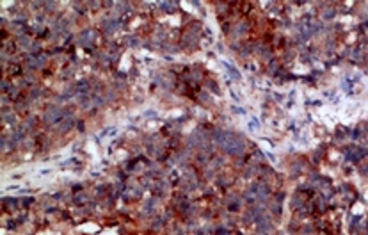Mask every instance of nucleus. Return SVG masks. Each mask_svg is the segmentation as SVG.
<instances>
[{
  "label": "nucleus",
  "mask_w": 368,
  "mask_h": 235,
  "mask_svg": "<svg viewBox=\"0 0 368 235\" xmlns=\"http://www.w3.org/2000/svg\"><path fill=\"white\" fill-rule=\"evenodd\" d=\"M215 141L217 144L228 153V155H242L244 153V139L237 134H231V132H219V136H215Z\"/></svg>",
  "instance_id": "nucleus-1"
},
{
  "label": "nucleus",
  "mask_w": 368,
  "mask_h": 235,
  "mask_svg": "<svg viewBox=\"0 0 368 235\" xmlns=\"http://www.w3.org/2000/svg\"><path fill=\"white\" fill-rule=\"evenodd\" d=\"M66 118H68L66 116V112H64L60 107H50V109L45 112L43 119H45L48 125H60Z\"/></svg>",
  "instance_id": "nucleus-2"
},
{
  "label": "nucleus",
  "mask_w": 368,
  "mask_h": 235,
  "mask_svg": "<svg viewBox=\"0 0 368 235\" xmlns=\"http://www.w3.org/2000/svg\"><path fill=\"white\" fill-rule=\"evenodd\" d=\"M94 39H96V32H94V30H91V29H87V30H84V32L78 36V45L89 46V45H91Z\"/></svg>",
  "instance_id": "nucleus-3"
},
{
  "label": "nucleus",
  "mask_w": 368,
  "mask_h": 235,
  "mask_svg": "<svg viewBox=\"0 0 368 235\" xmlns=\"http://www.w3.org/2000/svg\"><path fill=\"white\" fill-rule=\"evenodd\" d=\"M73 125H75V119L68 116L64 121H62V123H60V125H59V130H60V132H68V130H70Z\"/></svg>",
  "instance_id": "nucleus-4"
},
{
  "label": "nucleus",
  "mask_w": 368,
  "mask_h": 235,
  "mask_svg": "<svg viewBox=\"0 0 368 235\" xmlns=\"http://www.w3.org/2000/svg\"><path fill=\"white\" fill-rule=\"evenodd\" d=\"M2 119H4V123H14V114H13V112H7V109H4Z\"/></svg>",
  "instance_id": "nucleus-5"
},
{
  "label": "nucleus",
  "mask_w": 368,
  "mask_h": 235,
  "mask_svg": "<svg viewBox=\"0 0 368 235\" xmlns=\"http://www.w3.org/2000/svg\"><path fill=\"white\" fill-rule=\"evenodd\" d=\"M18 45L21 46V48H25V50H27V48L30 46V39L27 38V36H20V38H18Z\"/></svg>",
  "instance_id": "nucleus-6"
},
{
  "label": "nucleus",
  "mask_w": 368,
  "mask_h": 235,
  "mask_svg": "<svg viewBox=\"0 0 368 235\" xmlns=\"http://www.w3.org/2000/svg\"><path fill=\"white\" fill-rule=\"evenodd\" d=\"M85 199H87V196L84 194V193H78V194L73 198V201H75L77 205H82V203H85Z\"/></svg>",
  "instance_id": "nucleus-7"
},
{
  "label": "nucleus",
  "mask_w": 368,
  "mask_h": 235,
  "mask_svg": "<svg viewBox=\"0 0 368 235\" xmlns=\"http://www.w3.org/2000/svg\"><path fill=\"white\" fill-rule=\"evenodd\" d=\"M117 27H119V21H117V20H110L109 23H105V29H107V30H116Z\"/></svg>",
  "instance_id": "nucleus-8"
},
{
  "label": "nucleus",
  "mask_w": 368,
  "mask_h": 235,
  "mask_svg": "<svg viewBox=\"0 0 368 235\" xmlns=\"http://www.w3.org/2000/svg\"><path fill=\"white\" fill-rule=\"evenodd\" d=\"M160 5H162V9H164V11H175V5H176V4H175V2H162Z\"/></svg>",
  "instance_id": "nucleus-9"
},
{
  "label": "nucleus",
  "mask_w": 368,
  "mask_h": 235,
  "mask_svg": "<svg viewBox=\"0 0 368 235\" xmlns=\"http://www.w3.org/2000/svg\"><path fill=\"white\" fill-rule=\"evenodd\" d=\"M224 68H226V70H228V71H230V73H231V75H233L235 78H238V71H237V70L233 68V66L230 64V62H224Z\"/></svg>",
  "instance_id": "nucleus-10"
},
{
  "label": "nucleus",
  "mask_w": 368,
  "mask_h": 235,
  "mask_svg": "<svg viewBox=\"0 0 368 235\" xmlns=\"http://www.w3.org/2000/svg\"><path fill=\"white\" fill-rule=\"evenodd\" d=\"M153 199H150V201H146V205H144V214H150L151 210H153Z\"/></svg>",
  "instance_id": "nucleus-11"
},
{
  "label": "nucleus",
  "mask_w": 368,
  "mask_h": 235,
  "mask_svg": "<svg viewBox=\"0 0 368 235\" xmlns=\"http://www.w3.org/2000/svg\"><path fill=\"white\" fill-rule=\"evenodd\" d=\"M34 125H36V118H29V119H27V123H25V128L29 130V128H32Z\"/></svg>",
  "instance_id": "nucleus-12"
},
{
  "label": "nucleus",
  "mask_w": 368,
  "mask_h": 235,
  "mask_svg": "<svg viewBox=\"0 0 368 235\" xmlns=\"http://www.w3.org/2000/svg\"><path fill=\"white\" fill-rule=\"evenodd\" d=\"M332 16H334V11H332V9H327V11H324V18H326V20L332 18Z\"/></svg>",
  "instance_id": "nucleus-13"
},
{
  "label": "nucleus",
  "mask_w": 368,
  "mask_h": 235,
  "mask_svg": "<svg viewBox=\"0 0 368 235\" xmlns=\"http://www.w3.org/2000/svg\"><path fill=\"white\" fill-rule=\"evenodd\" d=\"M249 127H251V130H254V128H258V127H260V123H258L256 119H252L251 123H249Z\"/></svg>",
  "instance_id": "nucleus-14"
},
{
  "label": "nucleus",
  "mask_w": 368,
  "mask_h": 235,
  "mask_svg": "<svg viewBox=\"0 0 368 235\" xmlns=\"http://www.w3.org/2000/svg\"><path fill=\"white\" fill-rule=\"evenodd\" d=\"M228 208H230L231 212H237V210H238V203H230V207H228Z\"/></svg>",
  "instance_id": "nucleus-15"
},
{
  "label": "nucleus",
  "mask_w": 368,
  "mask_h": 235,
  "mask_svg": "<svg viewBox=\"0 0 368 235\" xmlns=\"http://www.w3.org/2000/svg\"><path fill=\"white\" fill-rule=\"evenodd\" d=\"M32 201H34V198H25V199H23V201H21V203H23V205H25V207H27V205H30V203H32Z\"/></svg>",
  "instance_id": "nucleus-16"
},
{
  "label": "nucleus",
  "mask_w": 368,
  "mask_h": 235,
  "mask_svg": "<svg viewBox=\"0 0 368 235\" xmlns=\"http://www.w3.org/2000/svg\"><path fill=\"white\" fill-rule=\"evenodd\" d=\"M162 224H164V221H162V219H156V223H153V228H160Z\"/></svg>",
  "instance_id": "nucleus-17"
},
{
  "label": "nucleus",
  "mask_w": 368,
  "mask_h": 235,
  "mask_svg": "<svg viewBox=\"0 0 368 235\" xmlns=\"http://www.w3.org/2000/svg\"><path fill=\"white\" fill-rule=\"evenodd\" d=\"M39 95H41V91H39V89H34V91H32V93H30V96H32V98H36V96H39Z\"/></svg>",
  "instance_id": "nucleus-18"
},
{
  "label": "nucleus",
  "mask_w": 368,
  "mask_h": 235,
  "mask_svg": "<svg viewBox=\"0 0 368 235\" xmlns=\"http://www.w3.org/2000/svg\"><path fill=\"white\" fill-rule=\"evenodd\" d=\"M126 41H128V45H137V39H135V38H132V36L126 39Z\"/></svg>",
  "instance_id": "nucleus-19"
}]
</instances>
